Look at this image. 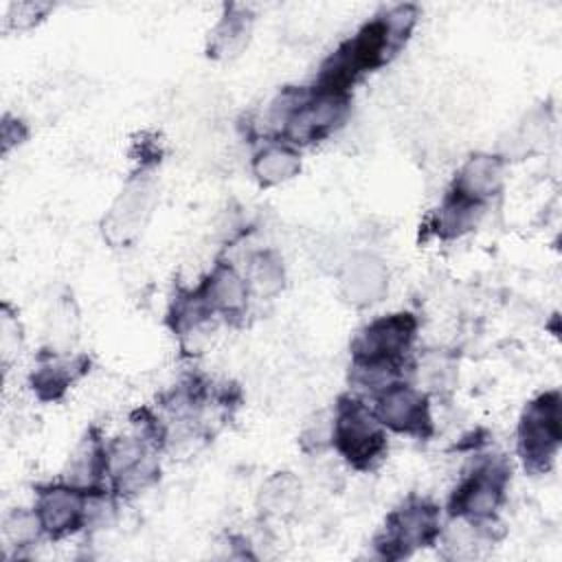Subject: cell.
I'll list each match as a JSON object with an SVG mask.
<instances>
[{
    "label": "cell",
    "mask_w": 562,
    "mask_h": 562,
    "mask_svg": "<svg viewBox=\"0 0 562 562\" xmlns=\"http://www.w3.org/2000/svg\"><path fill=\"white\" fill-rule=\"evenodd\" d=\"M417 20L413 4H400L367 22L353 37L342 42L321 66L316 88L349 94V88L369 70L386 64L406 42Z\"/></svg>",
    "instance_id": "obj_1"
},
{
    "label": "cell",
    "mask_w": 562,
    "mask_h": 562,
    "mask_svg": "<svg viewBox=\"0 0 562 562\" xmlns=\"http://www.w3.org/2000/svg\"><path fill=\"white\" fill-rule=\"evenodd\" d=\"M417 321L408 312L389 314L369 323L351 342L353 382L382 391L397 382L404 358L415 340Z\"/></svg>",
    "instance_id": "obj_2"
},
{
    "label": "cell",
    "mask_w": 562,
    "mask_h": 562,
    "mask_svg": "<svg viewBox=\"0 0 562 562\" xmlns=\"http://www.w3.org/2000/svg\"><path fill=\"white\" fill-rule=\"evenodd\" d=\"M349 110V94L312 88H285L270 105L268 123L292 145H307L325 138L342 123Z\"/></svg>",
    "instance_id": "obj_3"
},
{
    "label": "cell",
    "mask_w": 562,
    "mask_h": 562,
    "mask_svg": "<svg viewBox=\"0 0 562 562\" xmlns=\"http://www.w3.org/2000/svg\"><path fill=\"white\" fill-rule=\"evenodd\" d=\"M329 437L338 454L356 470H371L386 452L384 426L367 404L351 395L338 400Z\"/></svg>",
    "instance_id": "obj_4"
},
{
    "label": "cell",
    "mask_w": 562,
    "mask_h": 562,
    "mask_svg": "<svg viewBox=\"0 0 562 562\" xmlns=\"http://www.w3.org/2000/svg\"><path fill=\"white\" fill-rule=\"evenodd\" d=\"M562 439L560 393L547 391L529 402L518 422V454L531 472H547Z\"/></svg>",
    "instance_id": "obj_5"
},
{
    "label": "cell",
    "mask_w": 562,
    "mask_h": 562,
    "mask_svg": "<svg viewBox=\"0 0 562 562\" xmlns=\"http://www.w3.org/2000/svg\"><path fill=\"white\" fill-rule=\"evenodd\" d=\"M439 538V509L424 501L411 498L393 509L384 522V531L375 540L380 555L397 560L415 549L428 547Z\"/></svg>",
    "instance_id": "obj_6"
},
{
    "label": "cell",
    "mask_w": 562,
    "mask_h": 562,
    "mask_svg": "<svg viewBox=\"0 0 562 562\" xmlns=\"http://www.w3.org/2000/svg\"><path fill=\"white\" fill-rule=\"evenodd\" d=\"M507 481L509 470L501 459H487L479 463L450 496V514L470 522H483L492 518L505 496Z\"/></svg>",
    "instance_id": "obj_7"
},
{
    "label": "cell",
    "mask_w": 562,
    "mask_h": 562,
    "mask_svg": "<svg viewBox=\"0 0 562 562\" xmlns=\"http://www.w3.org/2000/svg\"><path fill=\"white\" fill-rule=\"evenodd\" d=\"M384 428L411 437H428L432 432V417L426 393L404 382H393L378 393L373 408Z\"/></svg>",
    "instance_id": "obj_8"
},
{
    "label": "cell",
    "mask_w": 562,
    "mask_h": 562,
    "mask_svg": "<svg viewBox=\"0 0 562 562\" xmlns=\"http://www.w3.org/2000/svg\"><path fill=\"white\" fill-rule=\"evenodd\" d=\"M90 494L68 481L40 490L33 512L42 531L50 538H64L81 529L88 520Z\"/></svg>",
    "instance_id": "obj_9"
},
{
    "label": "cell",
    "mask_w": 562,
    "mask_h": 562,
    "mask_svg": "<svg viewBox=\"0 0 562 562\" xmlns=\"http://www.w3.org/2000/svg\"><path fill=\"white\" fill-rule=\"evenodd\" d=\"M154 206V184L147 176L132 178L103 217V235L110 244L132 241L147 224Z\"/></svg>",
    "instance_id": "obj_10"
},
{
    "label": "cell",
    "mask_w": 562,
    "mask_h": 562,
    "mask_svg": "<svg viewBox=\"0 0 562 562\" xmlns=\"http://www.w3.org/2000/svg\"><path fill=\"white\" fill-rule=\"evenodd\" d=\"M389 290V270L373 255L353 257L340 274L342 296L358 307L378 303Z\"/></svg>",
    "instance_id": "obj_11"
},
{
    "label": "cell",
    "mask_w": 562,
    "mask_h": 562,
    "mask_svg": "<svg viewBox=\"0 0 562 562\" xmlns=\"http://www.w3.org/2000/svg\"><path fill=\"white\" fill-rule=\"evenodd\" d=\"M195 294L211 314L237 316L246 307L248 283L233 266L217 263Z\"/></svg>",
    "instance_id": "obj_12"
},
{
    "label": "cell",
    "mask_w": 562,
    "mask_h": 562,
    "mask_svg": "<svg viewBox=\"0 0 562 562\" xmlns=\"http://www.w3.org/2000/svg\"><path fill=\"white\" fill-rule=\"evenodd\" d=\"M501 184H503V160L492 154H476V156H470L459 169L452 182V191L485 204L492 195L501 191Z\"/></svg>",
    "instance_id": "obj_13"
},
{
    "label": "cell",
    "mask_w": 562,
    "mask_h": 562,
    "mask_svg": "<svg viewBox=\"0 0 562 562\" xmlns=\"http://www.w3.org/2000/svg\"><path fill=\"white\" fill-rule=\"evenodd\" d=\"M108 474H110L108 446L97 435L90 432L75 450L66 481L88 492H101V481Z\"/></svg>",
    "instance_id": "obj_14"
},
{
    "label": "cell",
    "mask_w": 562,
    "mask_h": 562,
    "mask_svg": "<svg viewBox=\"0 0 562 562\" xmlns=\"http://www.w3.org/2000/svg\"><path fill=\"white\" fill-rule=\"evenodd\" d=\"M483 209H485L483 202L450 189L432 215V233L441 239L459 237L470 228H474V224L483 215Z\"/></svg>",
    "instance_id": "obj_15"
},
{
    "label": "cell",
    "mask_w": 562,
    "mask_h": 562,
    "mask_svg": "<svg viewBox=\"0 0 562 562\" xmlns=\"http://www.w3.org/2000/svg\"><path fill=\"white\" fill-rule=\"evenodd\" d=\"M83 369H86V358H72V360L50 358L48 362L40 364L37 371H33L31 386L40 400L53 402L66 393L70 382L77 380Z\"/></svg>",
    "instance_id": "obj_16"
},
{
    "label": "cell",
    "mask_w": 562,
    "mask_h": 562,
    "mask_svg": "<svg viewBox=\"0 0 562 562\" xmlns=\"http://www.w3.org/2000/svg\"><path fill=\"white\" fill-rule=\"evenodd\" d=\"M250 13L244 7H228L217 26L211 33L209 55L233 57L237 55L250 35Z\"/></svg>",
    "instance_id": "obj_17"
},
{
    "label": "cell",
    "mask_w": 562,
    "mask_h": 562,
    "mask_svg": "<svg viewBox=\"0 0 562 562\" xmlns=\"http://www.w3.org/2000/svg\"><path fill=\"white\" fill-rule=\"evenodd\" d=\"M301 169V158L290 145H268L252 158V173L263 187H272L294 178Z\"/></svg>",
    "instance_id": "obj_18"
},
{
    "label": "cell",
    "mask_w": 562,
    "mask_h": 562,
    "mask_svg": "<svg viewBox=\"0 0 562 562\" xmlns=\"http://www.w3.org/2000/svg\"><path fill=\"white\" fill-rule=\"evenodd\" d=\"M246 283L261 296L277 294L283 288V268L279 257L274 252H259L252 257Z\"/></svg>",
    "instance_id": "obj_19"
},
{
    "label": "cell",
    "mask_w": 562,
    "mask_h": 562,
    "mask_svg": "<svg viewBox=\"0 0 562 562\" xmlns=\"http://www.w3.org/2000/svg\"><path fill=\"white\" fill-rule=\"evenodd\" d=\"M299 481L288 474V472H279L272 479L266 481V485L261 487V503L266 507V512L270 514H283L288 509H292V505L299 498Z\"/></svg>",
    "instance_id": "obj_20"
},
{
    "label": "cell",
    "mask_w": 562,
    "mask_h": 562,
    "mask_svg": "<svg viewBox=\"0 0 562 562\" xmlns=\"http://www.w3.org/2000/svg\"><path fill=\"white\" fill-rule=\"evenodd\" d=\"M42 531L40 520L35 516V512H24V509H15L11 512L4 522H2V536L9 544L13 547H26L29 542H33Z\"/></svg>",
    "instance_id": "obj_21"
},
{
    "label": "cell",
    "mask_w": 562,
    "mask_h": 562,
    "mask_svg": "<svg viewBox=\"0 0 562 562\" xmlns=\"http://www.w3.org/2000/svg\"><path fill=\"white\" fill-rule=\"evenodd\" d=\"M50 7L48 4H33V2H20V4H11L7 22L13 29H31L40 15H44Z\"/></svg>",
    "instance_id": "obj_22"
}]
</instances>
